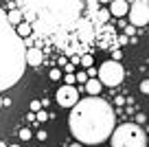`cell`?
Returning a JSON list of instances; mask_svg holds the SVG:
<instances>
[{"mask_svg": "<svg viewBox=\"0 0 149 147\" xmlns=\"http://www.w3.org/2000/svg\"><path fill=\"white\" fill-rule=\"evenodd\" d=\"M68 125L77 143L101 145L114 132V110L101 97L79 99V103L70 110Z\"/></svg>", "mask_w": 149, "mask_h": 147, "instance_id": "1", "label": "cell"}, {"mask_svg": "<svg viewBox=\"0 0 149 147\" xmlns=\"http://www.w3.org/2000/svg\"><path fill=\"white\" fill-rule=\"evenodd\" d=\"M26 66L24 40L15 33V27L9 24L7 11L0 9V92L9 90L20 81Z\"/></svg>", "mask_w": 149, "mask_h": 147, "instance_id": "2", "label": "cell"}, {"mask_svg": "<svg viewBox=\"0 0 149 147\" xmlns=\"http://www.w3.org/2000/svg\"><path fill=\"white\" fill-rule=\"evenodd\" d=\"M110 141L112 147H147V134L136 123H123L114 127Z\"/></svg>", "mask_w": 149, "mask_h": 147, "instance_id": "3", "label": "cell"}, {"mask_svg": "<svg viewBox=\"0 0 149 147\" xmlns=\"http://www.w3.org/2000/svg\"><path fill=\"white\" fill-rule=\"evenodd\" d=\"M123 77H125V70H123L121 62H114V60H107L101 64V68H99V81L103 83V86H118V83L123 81Z\"/></svg>", "mask_w": 149, "mask_h": 147, "instance_id": "4", "label": "cell"}, {"mask_svg": "<svg viewBox=\"0 0 149 147\" xmlns=\"http://www.w3.org/2000/svg\"><path fill=\"white\" fill-rule=\"evenodd\" d=\"M55 99H57V103H59L61 108H70V110H72V108L79 103V90L74 86H61L59 90H57Z\"/></svg>", "mask_w": 149, "mask_h": 147, "instance_id": "5", "label": "cell"}, {"mask_svg": "<svg viewBox=\"0 0 149 147\" xmlns=\"http://www.w3.org/2000/svg\"><path fill=\"white\" fill-rule=\"evenodd\" d=\"M130 22H132V27H145V24L149 22V7L145 5L143 0H136L134 5H132V9H130Z\"/></svg>", "mask_w": 149, "mask_h": 147, "instance_id": "6", "label": "cell"}, {"mask_svg": "<svg viewBox=\"0 0 149 147\" xmlns=\"http://www.w3.org/2000/svg\"><path fill=\"white\" fill-rule=\"evenodd\" d=\"M77 35H79V40H81V42H90V40L94 37V29H92V24H90L88 20L81 18L79 22H77Z\"/></svg>", "mask_w": 149, "mask_h": 147, "instance_id": "7", "label": "cell"}, {"mask_svg": "<svg viewBox=\"0 0 149 147\" xmlns=\"http://www.w3.org/2000/svg\"><path fill=\"white\" fill-rule=\"evenodd\" d=\"M110 13L114 18H123V15L130 13V5H127V0H112L110 2Z\"/></svg>", "mask_w": 149, "mask_h": 147, "instance_id": "8", "label": "cell"}, {"mask_svg": "<svg viewBox=\"0 0 149 147\" xmlns=\"http://www.w3.org/2000/svg\"><path fill=\"white\" fill-rule=\"evenodd\" d=\"M42 62H44L42 48H37V46H33V48H26V64H29V66H40Z\"/></svg>", "mask_w": 149, "mask_h": 147, "instance_id": "9", "label": "cell"}, {"mask_svg": "<svg viewBox=\"0 0 149 147\" xmlns=\"http://www.w3.org/2000/svg\"><path fill=\"white\" fill-rule=\"evenodd\" d=\"M86 90H88L90 97H99V94H101V90H103V83L99 81V77H97V79H88V83H86Z\"/></svg>", "mask_w": 149, "mask_h": 147, "instance_id": "10", "label": "cell"}, {"mask_svg": "<svg viewBox=\"0 0 149 147\" xmlns=\"http://www.w3.org/2000/svg\"><path fill=\"white\" fill-rule=\"evenodd\" d=\"M7 18H9V24L11 27H18V24L24 22V13L20 9H11L9 13H7Z\"/></svg>", "mask_w": 149, "mask_h": 147, "instance_id": "11", "label": "cell"}, {"mask_svg": "<svg viewBox=\"0 0 149 147\" xmlns=\"http://www.w3.org/2000/svg\"><path fill=\"white\" fill-rule=\"evenodd\" d=\"M15 33H18L22 40H26V37H31V35H33V27L26 22V20H24L22 24H18V27H15Z\"/></svg>", "mask_w": 149, "mask_h": 147, "instance_id": "12", "label": "cell"}, {"mask_svg": "<svg viewBox=\"0 0 149 147\" xmlns=\"http://www.w3.org/2000/svg\"><path fill=\"white\" fill-rule=\"evenodd\" d=\"M81 66H84L86 70L88 68H92V64H94V60H92V55H81V62H79Z\"/></svg>", "mask_w": 149, "mask_h": 147, "instance_id": "13", "label": "cell"}, {"mask_svg": "<svg viewBox=\"0 0 149 147\" xmlns=\"http://www.w3.org/2000/svg\"><path fill=\"white\" fill-rule=\"evenodd\" d=\"M74 77H77V81H79V83H88V73H86V70H79Z\"/></svg>", "mask_w": 149, "mask_h": 147, "instance_id": "14", "label": "cell"}, {"mask_svg": "<svg viewBox=\"0 0 149 147\" xmlns=\"http://www.w3.org/2000/svg\"><path fill=\"white\" fill-rule=\"evenodd\" d=\"M40 110H44V108H42V101H37V99H35V101H31V112H33V114H37Z\"/></svg>", "mask_w": 149, "mask_h": 147, "instance_id": "15", "label": "cell"}, {"mask_svg": "<svg viewBox=\"0 0 149 147\" xmlns=\"http://www.w3.org/2000/svg\"><path fill=\"white\" fill-rule=\"evenodd\" d=\"M18 136L22 138V141H29V138H31L33 134H31V130H29V127H22V130H20V134H18Z\"/></svg>", "mask_w": 149, "mask_h": 147, "instance_id": "16", "label": "cell"}, {"mask_svg": "<svg viewBox=\"0 0 149 147\" xmlns=\"http://www.w3.org/2000/svg\"><path fill=\"white\" fill-rule=\"evenodd\" d=\"M48 77H51L53 81H57V79H61V70L59 68H53L51 73H48Z\"/></svg>", "mask_w": 149, "mask_h": 147, "instance_id": "17", "label": "cell"}, {"mask_svg": "<svg viewBox=\"0 0 149 147\" xmlns=\"http://www.w3.org/2000/svg\"><path fill=\"white\" fill-rule=\"evenodd\" d=\"M112 60H114V62H121V60H123V51H118V48H112Z\"/></svg>", "mask_w": 149, "mask_h": 147, "instance_id": "18", "label": "cell"}, {"mask_svg": "<svg viewBox=\"0 0 149 147\" xmlns=\"http://www.w3.org/2000/svg\"><path fill=\"white\" fill-rule=\"evenodd\" d=\"M140 92H143V94H149V79H143V81H140Z\"/></svg>", "mask_w": 149, "mask_h": 147, "instance_id": "19", "label": "cell"}, {"mask_svg": "<svg viewBox=\"0 0 149 147\" xmlns=\"http://www.w3.org/2000/svg\"><path fill=\"white\" fill-rule=\"evenodd\" d=\"M35 121H42V123H44V121H48L46 110H40V112H37V114H35Z\"/></svg>", "mask_w": 149, "mask_h": 147, "instance_id": "20", "label": "cell"}, {"mask_svg": "<svg viewBox=\"0 0 149 147\" xmlns=\"http://www.w3.org/2000/svg\"><path fill=\"white\" fill-rule=\"evenodd\" d=\"M97 13H99V22H107V18H110V11H97Z\"/></svg>", "mask_w": 149, "mask_h": 147, "instance_id": "21", "label": "cell"}, {"mask_svg": "<svg viewBox=\"0 0 149 147\" xmlns=\"http://www.w3.org/2000/svg\"><path fill=\"white\" fill-rule=\"evenodd\" d=\"M64 81H66V86H72V83L77 81V77H74V75H66V77H64Z\"/></svg>", "mask_w": 149, "mask_h": 147, "instance_id": "22", "label": "cell"}, {"mask_svg": "<svg viewBox=\"0 0 149 147\" xmlns=\"http://www.w3.org/2000/svg\"><path fill=\"white\" fill-rule=\"evenodd\" d=\"M86 73H88V79H97V68H94V66H92V68H88Z\"/></svg>", "mask_w": 149, "mask_h": 147, "instance_id": "23", "label": "cell"}, {"mask_svg": "<svg viewBox=\"0 0 149 147\" xmlns=\"http://www.w3.org/2000/svg\"><path fill=\"white\" fill-rule=\"evenodd\" d=\"M35 136L40 138V141H46V138H48V134H46V130H40V132H37Z\"/></svg>", "mask_w": 149, "mask_h": 147, "instance_id": "24", "label": "cell"}, {"mask_svg": "<svg viewBox=\"0 0 149 147\" xmlns=\"http://www.w3.org/2000/svg\"><path fill=\"white\" fill-rule=\"evenodd\" d=\"M145 121H147V119H145V114H138V116H136V125H143Z\"/></svg>", "mask_w": 149, "mask_h": 147, "instance_id": "25", "label": "cell"}, {"mask_svg": "<svg viewBox=\"0 0 149 147\" xmlns=\"http://www.w3.org/2000/svg\"><path fill=\"white\" fill-rule=\"evenodd\" d=\"M114 103H116V106H123V103H125V97H116V99H114Z\"/></svg>", "mask_w": 149, "mask_h": 147, "instance_id": "26", "label": "cell"}, {"mask_svg": "<svg viewBox=\"0 0 149 147\" xmlns=\"http://www.w3.org/2000/svg\"><path fill=\"white\" fill-rule=\"evenodd\" d=\"M70 147H84V145H81V143H72Z\"/></svg>", "mask_w": 149, "mask_h": 147, "instance_id": "27", "label": "cell"}, {"mask_svg": "<svg viewBox=\"0 0 149 147\" xmlns=\"http://www.w3.org/2000/svg\"><path fill=\"white\" fill-rule=\"evenodd\" d=\"M0 147H7V143H5V141H0Z\"/></svg>", "mask_w": 149, "mask_h": 147, "instance_id": "28", "label": "cell"}, {"mask_svg": "<svg viewBox=\"0 0 149 147\" xmlns=\"http://www.w3.org/2000/svg\"><path fill=\"white\" fill-rule=\"evenodd\" d=\"M99 2H112V0H99Z\"/></svg>", "mask_w": 149, "mask_h": 147, "instance_id": "29", "label": "cell"}, {"mask_svg": "<svg viewBox=\"0 0 149 147\" xmlns=\"http://www.w3.org/2000/svg\"><path fill=\"white\" fill-rule=\"evenodd\" d=\"M2 101H5V99H0V108H2Z\"/></svg>", "mask_w": 149, "mask_h": 147, "instance_id": "30", "label": "cell"}, {"mask_svg": "<svg viewBox=\"0 0 149 147\" xmlns=\"http://www.w3.org/2000/svg\"><path fill=\"white\" fill-rule=\"evenodd\" d=\"M9 147H20V145H9Z\"/></svg>", "mask_w": 149, "mask_h": 147, "instance_id": "31", "label": "cell"}, {"mask_svg": "<svg viewBox=\"0 0 149 147\" xmlns=\"http://www.w3.org/2000/svg\"><path fill=\"white\" fill-rule=\"evenodd\" d=\"M147 143H149V136H147Z\"/></svg>", "mask_w": 149, "mask_h": 147, "instance_id": "32", "label": "cell"}]
</instances>
